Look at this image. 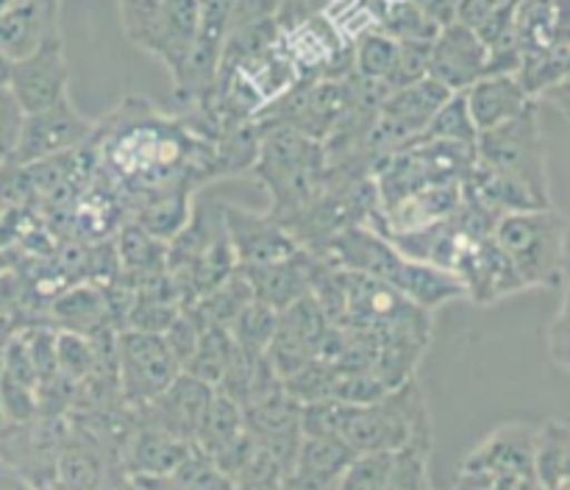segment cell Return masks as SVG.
Here are the masks:
<instances>
[{"instance_id":"6da1fadb","label":"cell","mask_w":570,"mask_h":490,"mask_svg":"<svg viewBox=\"0 0 570 490\" xmlns=\"http://www.w3.org/2000/svg\"><path fill=\"white\" fill-rule=\"evenodd\" d=\"M523 287H562L568 259L566 217L554 206L501 215L490 232Z\"/></svg>"},{"instance_id":"7a4b0ae2","label":"cell","mask_w":570,"mask_h":490,"mask_svg":"<svg viewBox=\"0 0 570 490\" xmlns=\"http://www.w3.org/2000/svg\"><path fill=\"white\" fill-rule=\"evenodd\" d=\"M476 161L527 189L540 206H551L549 154L540 131L538 100H532L527 111L512 117L510 122L479 134Z\"/></svg>"},{"instance_id":"3957f363","label":"cell","mask_w":570,"mask_h":490,"mask_svg":"<svg viewBox=\"0 0 570 490\" xmlns=\"http://www.w3.org/2000/svg\"><path fill=\"white\" fill-rule=\"evenodd\" d=\"M178 373L181 365L170 354L161 334L137 332V329L117 332V384L122 401L131 410L154 401Z\"/></svg>"},{"instance_id":"277c9868","label":"cell","mask_w":570,"mask_h":490,"mask_svg":"<svg viewBox=\"0 0 570 490\" xmlns=\"http://www.w3.org/2000/svg\"><path fill=\"white\" fill-rule=\"evenodd\" d=\"M92 134L95 122L89 117H83L72 106L70 95H67L59 104L22 117L20 139H17V148L9 161L33 165V161L53 159V156L67 154V150L81 148L83 143L92 139Z\"/></svg>"},{"instance_id":"5b68a950","label":"cell","mask_w":570,"mask_h":490,"mask_svg":"<svg viewBox=\"0 0 570 490\" xmlns=\"http://www.w3.org/2000/svg\"><path fill=\"white\" fill-rule=\"evenodd\" d=\"M67 84H70V67L65 59L61 33L48 39L42 48L28 53L26 59L11 61L9 92L20 104L22 115L59 104L61 98H67Z\"/></svg>"},{"instance_id":"8992f818","label":"cell","mask_w":570,"mask_h":490,"mask_svg":"<svg viewBox=\"0 0 570 490\" xmlns=\"http://www.w3.org/2000/svg\"><path fill=\"white\" fill-rule=\"evenodd\" d=\"M454 273L460 276L468 298L482 306H493L510 295L521 293L523 282L518 278L515 267L510 265L493 237H468L460 256L454 262Z\"/></svg>"},{"instance_id":"52a82bcc","label":"cell","mask_w":570,"mask_h":490,"mask_svg":"<svg viewBox=\"0 0 570 490\" xmlns=\"http://www.w3.org/2000/svg\"><path fill=\"white\" fill-rule=\"evenodd\" d=\"M488 70V48L476 31L451 20L429 42L426 76L443 84L449 92H465Z\"/></svg>"},{"instance_id":"ba28073f","label":"cell","mask_w":570,"mask_h":490,"mask_svg":"<svg viewBox=\"0 0 570 490\" xmlns=\"http://www.w3.org/2000/svg\"><path fill=\"white\" fill-rule=\"evenodd\" d=\"M220 215L228 234V243H232L234 256H237V267L287 259V256L301 251L293 234L282 223L273 220L271 215L248 212L234 204H220Z\"/></svg>"},{"instance_id":"9c48e42d","label":"cell","mask_w":570,"mask_h":490,"mask_svg":"<svg viewBox=\"0 0 570 490\" xmlns=\"http://www.w3.org/2000/svg\"><path fill=\"white\" fill-rule=\"evenodd\" d=\"M212 395H215L212 384L181 371L154 401L139 406L137 412L142 415V421L154 423V427L165 429V432L176 434L187 443H195V434H198L200 421L209 410Z\"/></svg>"},{"instance_id":"30bf717a","label":"cell","mask_w":570,"mask_h":490,"mask_svg":"<svg viewBox=\"0 0 570 490\" xmlns=\"http://www.w3.org/2000/svg\"><path fill=\"white\" fill-rule=\"evenodd\" d=\"M532 429H523L518 423L501 427L490 434L476 451L465 460L462 473L482 479L484 484H493L499 479L512 477H534L532 473Z\"/></svg>"},{"instance_id":"8fae6325","label":"cell","mask_w":570,"mask_h":490,"mask_svg":"<svg viewBox=\"0 0 570 490\" xmlns=\"http://www.w3.org/2000/svg\"><path fill=\"white\" fill-rule=\"evenodd\" d=\"M198 31V0H165L139 48L156 56L173 78L187 65Z\"/></svg>"},{"instance_id":"7c38bea8","label":"cell","mask_w":570,"mask_h":490,"mask_svg":"<svg viewBox=\"0 0 570 490\" xmlns=\"http://www.w3.org/2000/svg\"><path fill=\"white\" fill-rule=\"evenodd\" d=\"M59 3L61 0H14L0 14V50L17 61L59 37Z\"/></svg>"},{"instance_id":"4fadbf2b","label":"cell","mask_w":570,"mask_h":490,"mask_svg":"<svg viewBox=\"0 0 570 490\" xmlns=\"http://www.w3.org/2000/svg\"><path fill=\"white\" fill-rule=\"evenodd\" d=\"M312 259H315V254L301 248L298 254L287 256V259L262 262V265H239V273L248 278L254 298L278 312L304 293H309Z\"/></svg>"},{"instance_id":"5bb4252c","label":"cell","mask_w":570,"mask_h":490,"mask_svg":"<svg viewBox=\"0 0 570 490\" xmlns=\"http://www.w3.org/2000/svg\"><path fill=\"white\" fill-rule=\"evenodd\" d=\"M189 449L193 443L187 440L148 421H139L122 445V465L128 477H170L189 454Z\"/></svg>"},{"instance_id":"9a60e30c","label":"cell","mask_w":570,"mask_h":490,"mask_svg":"<svg viewBox=\"0 0 570 490\" xmlns=\"http://www.w3.org/2000/svg\"><path fill=\"white\" fill-rule=\"evenodd\" d=\"M354 451L340 438H301L293 468L284 477V490H332Z\"/></svg>"},{"instance_id":"2e32d148","label":"cell","mask_w":570,"mask_h":490,"mask_svg":"<svg viewBox=\"0 0 570 490\" xmlns=\"http://www.w3.org/2000/svg\"><path fill=\"white\" fill-rule=\"evenodd\" d=\"M465 100L479 134L510 122L532 104L515 76H482L465 89Z\"/></svg>"},{"instance_id":"e0dca14e","label":"cell","mask_w":570,"mask_h":490,"mask_svg":"<svg viewBox=\"0 0 570 490\" xmlns=\"http://www.w3.org/2000/svg\"><path fill=\"white\" fill-rule=\"evenodd\" d=\"M42 321L53 329L83 334V337L100 332V329H115L109 321V312H106L104 287L83 282L65 287L56 298H50Z\"/></svg>"},{"instance_id":"ac0fdd59","label":"cell","mask_w":570,"mask_h":490,"mask_svg":"<svg viewBox=\"0 0 570 490\" xmlns=\"http://www.w3.org/2000/svg\"><path fill=\"white\" fill-rule=\"evenodd\" d=\"M393 290H399L406 301H412V304L426 312L465 295V287H462L456 273L438 265H429V262L406 259V256L401 262L399 273H395Z\"/></svg>"},{"instance_id":"d6986e66","label":"cell","mask_w":570,"mask_h":490,"mask_svg":"<svg viewBox=\"0 0 570 490\" xmlns=\"http://www.w3.org/2000/svg\"><path fill=\"white\" fill-rule=\"evenodd\" d=\"M521 53L549 50L568 39V0H521L512 20Z\"/></svg>"},{"instance_id":"ffe728a7","label":"cell","mask_w":570,"mask_h":490,"mask_svg":"<svg viewBox=\"0 0 570 490\" xmlns=\"http://www.w3.org/2000/svg\"><path fill=\"white\" fill-rule=\"evenodd\" d=\"M193 193L195 189L189 184H178V187L142 195L137 206H134L131 220L142 226L148 234H154V237L170 243L181 232L184 223L189 220V215H193Z\"/></svg>"},{"instance_id":"44dd1931","label":"cell","mask_w":570,"mask_h":490,"mask_svg":"<svg viewBox=\"0 0 570 490\" xmlns=\"http://www.w3.org/2000/svg\"><path fill=\"white\" fill-rule=\"evenodd\" d=\"M120 273L131 282L167 271V243L145 232L137 223H122L115 237Z\"/></svg>"},{"instance_id":"7402d4cb","label":"cell","mask_w":570,"mask_h":490,"mask_svg":"<svg viewBox=\"0 0 570 490\" xmlns=\"http://www.w3.org/2000/svg\"><path fill=\"white\" fill-rule=\"evenodd\" d=\"M570 434L562 421H546L532 438V473L540 488L568 490Z\"/></svg>"},{"instance_id":"603a6c76","label":"cell","mask_w":570,"mask_h":490,"mask_svg":"<svg viewBox=\"0 0 570 490\" xmlns=\"http://www.w3.org/2000/svg\"><path fill=\"white\" fill-rule=\"evenodd\" d=\"M429 454H432V423L415 429L412 438L390 454L384 490H429Z\"/></svg>"},{"instance_id":"cb8c5ba5","label":"cell","mask_w":570,"mask_h":490,"mask_svg":"<svg viewBox=\"0 0 570 490\" xmlns=\"http://www.w3.org/2000/svg\"><path fill=\"white\" fill-rule=\"evenodd\" d=\"M568 72H570V45L566 39V42L554 45V48L549 50L523 53L515 78L529 98L540 100L554 87L568 84Z\"/></svg>"},{"instance_id":"d4e9b609","label":"cell","mask_w":570,"mask_h":490,"mask_svg":"<svg viewBox=\"0 0 570 490\" xmlns=\"http://www.w3.org/2000/svg\"><path fill=\"white\" fill-rule=\"evenodd\" d=\"M245 434V415L243 406L237 404L228 395L217 393L212 395L209 410H206L204 421H200L198 434H195V449H200L204 454L215 457L217 451H223L226 445H232L234 440Z\"/></svg>"},{"instance_id":"484cf974","label":"cell","mask_w":570,"mask_h":490,"mask_svg":"<svg viewBox=\"0 0 570 490\" xmlns=\"http://www.w3.org/2000/svg\"><path fill=\"white\" fill-rule=\"evenodd\" d=\"M234 337L226 326H204L200 329L198 345H195L193 356L187 360V365L181 367L189 376L200 379V382L217 388L223 371L228 367V360L234 354Z\"/></svg>"},{"instance_id":"4316f807","label":"cell","mask_w":570,"mask_h":490,"mask_svg":"<svg viewBox=\"0 0 570 490\" xmlns=\"http://www.w3.org/2000/svg\"><path fill=\"white\" fill-rule=\"evenodd\" d=\"M417 139H434V143H454V145H473L476 148V122H473L471 109H468L465 92H451L443 100L429 126Z\"/></svg>"},{"instance_id":"83f0119b","label":"cell","mask_w":570,"mask_h":490,"mask_svg":"<svg viewBox=\"0 0 570 490\" xmlns=\"http://www.w3.org/2000/svg\"><path fill=\"white\" fill-rule=\"evenodd\" d=\"M278 312L273 306L262 304V301L250 298L243 310L237 312V317L232 321L228 332H232L234 343L239 351L250 356H262L271 345L273 332H276Z\"/></svg>"},{"instance_id":"f1b7e54d","label":"cell","mask_w":570,"mask_h":490,"mask_svg":"<svg viewBox=\"0 0 570 490\" xmlns=\"http://www.w3.org/2000/svg\"><path fill=\"white\" fill-rule=\"evenodd\" d=\"M395 53H399V42L382 28H371L360 39H354V72L367 81L387 84L395 65Z\"/></svg>"},{"instance_id":"f546056e","label":"cell","mask_w":570,"mask_h":490,"mask_svg":"<svg viewBox=\"0 0 570 490\" xmlns=\"http://www.w3.org/2000/svg\"><path fill=\"white\" fill-rule=\"evenodd\" d=\"M379 28L395 39V42H432L440 31L438 22L423 14L412 0H399L379 9Z\"/></svg>"},{"instance_id":"4dcf8cb0","label":"cell","mask_w":570,"mask_h":490,"mask_svg":"<svg viewBox=\"0 0 570 490\" xmlns=\"http://www.w3.org/2000/svg\"><path fill=\"white\" fill-rule=\"evenodd\" d=\"M98 365L92 340L78 332L56 329V367L72 384H81Z\"/></svg>"},{"instance_id":"1f68e13d","label":"cell","mask_w":570,"mask_h":490,"mask_svg":"<svg viewBox=\"0 0 570 490\" xmlns=\"http://www.w3.org/2000/svg\"><path fill=\"white\" fill-rule=\"evenodd\" d=\"M284 390L295 404H315V401L332 399L334 388V365L323 360H309L298 371L282 379Z\"/></svg>"},{"instance_id":"d6a6232c","label":"cell","mask_w":570,"mask_h":490,"mask_svg":"<svg viewBox=\"0 0 570 490\" xmlns=\"http://www.w3.org/2000/svg\"><path fill=\"white\" fill-rule=\"evenodd\" d=\"M393 451H365L354 454L332 490H384Z\"/></svg>"},{"instance_id":"836d02e7","label":"cell","mask_w":570,"mask_h":490,"mask_svg":"<svg viewBox=\"0 0 570 490\" xmlns=\"http://www.w3.org/2000/svg\"><path fill=\"white\" fill-rule=\"evenodd\" d=\"M184 490H234V482L200 449H189L181 465L170 473Z\"/></svg>"},{"instance_id":"e575fe53","label":"cell","mask_w":570,"mask_h":490,"mask_svg":"<svg viewBox=\"0 0 570 490\" xmlns=\"http://www.w3.org/2000/svg\"><path fill=\"white\" fill-rule=\"evenodd\" d=\"M200 329H204V323L198 321V315H195L189 306H181V310H178V315L170 321V326L161 332V340H165L167 349H170V354L176 356V362L181 367L187 365V360L193 356L195 345H198Z\"/></svg>"},{"instance_id":"d590c367","label":"cell","mask_w":570,"mask_h":490,"mask_svg":"<svg viewBox=\"0 0 570 490\" xmlns=\"http://www.w3.org/2000/svg\"><path fill=\"white\" fill-rule=\"evenodd\" d=\"M429 70V42H399V53H395L393 72L387 78V89L406 87L421 78H426Z\"/></svg>"},{"instance_id":"8d00e7d4","label":"cell","mask_w":570,"mask_h":490,"mask_svg":"<svg viewBox=\"0 0 570 490\" xmlns=\"http://www.w3.org/2000/svg\"><path fill=\"white\" fill-rule=\"evenodd\" d=\"M117 6H120L122 31H126V37L139 48L145 33L150 31L154 20L159 17L165 0H117Z\"/></svg>"},{"instance_id":"74e56055","label":"cell","mask_w":570,"mask_h":490,"mask_svg":"<svg viewBox=\"0 0 570 490\" xmlns=\"http://www.w3.org/2000/svg\"><path fill=\"white\" fill-rule=\"evenodd\" d=\"M22 109L9 92V87H0V161H9L17 148L22 128Z\"/></svg>"},{"instance_id":"f35d334b","label":"cell","mask_w":570,"mask_h":490,"mask_svg":"<svg viewBox=\"0 0 570 490\" xmlns=\"http://www.w3.org/2000/svg\"><path fill=\"white\" fill-rule=\"evenodd\" d=\"M549 354L560 371H568V298L562 295L560 310L549 323Z\"/></svg>"},{"instance_id":"ab89813d","label":"cell","mask_w":570,"mask_h":490,"mask_svg":"<svg viewBox=\"0 0 570 490\" xmlns=\"http://www.w3.org/2000/svg\"><path fill=\"white\" fill-rule=\"evenodd\" d=\"M504 0H454V20L462 22L471 31H479L490 14H493Z\"/></svg>"},{"instance_id":"60d3db41","label":"cell","mask_w":570,"mask_h":490,"mask_svg":"<svg viewBox=\"0 0 570 490\" xmlns=\"http://www.w3.org/2000/svg\"><path fill=\"white\" fill-rule=\"evenodd\" d=\"M0 490H33V488L14 471V468H9L3 460H0Z\"/></svg>"},{"instance_id":"b9f144b4","label":"cell","mask_w":570,"mask_h":490,"mask_svg":"<svg viewBox=\"0 0 570 490\" xmlns=\"http://www.w3.org/2000/svg\"><path fill=\"white\" fill-rule=\"evenodd\" d=\"M9 76H11V59L0 50V87H9Z\"/></svg>"},{"instance_id":"7bdbcfd3","label":"cell","mask_w":570,"mask_h":490,"mask_svg":"<svg viewBox=\"0 0 570 490\" xmlns=\"http://www.w3.org/2000/svg\"><path fill=\"white\" fill-rule=\"evenodd\" d=\"M11 3H14V0H0V14H3V11H6V9H9V6H11Z\"/></svg>"},{"instance_id":"ee69618b","label":"cell","mask_w":570,"mask_h":490,"mask_svg":"<svg viewBox=\"0 0 570 490\" xmlns=\"http://www.w3.org/2000/svg\"><path fill=\"white\" fill-rule=\"evenodd\" d=\"M540 490H562V488H540Z\"/></svg>"},{"instance_id":"f6af8a7d","label":"cell","mask_w":570,"mask_h":490,"mask_svg":"<svg viewBox=\"0 0 570 490\" xmlns=\"http://www.w3.org/2000/svg\"><path fill=\"white\" fill-rule=\"evenodd\" d=\"M512 3H521V0H512Z\"/></svg>"},{"instance_id":"bcb514c9","label":"cell","mask_w":570,"mask_h":490,"mask_svg":"<svg viewBox=\"0 0 570 490\" xmlns=\"http://www.w3.org/2000/svg\"><path fill=\"white\" fill-rule=\"evenodd\" d=\"M0 165H3V161H0Z\"/></svg>"}]
</instances>
